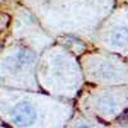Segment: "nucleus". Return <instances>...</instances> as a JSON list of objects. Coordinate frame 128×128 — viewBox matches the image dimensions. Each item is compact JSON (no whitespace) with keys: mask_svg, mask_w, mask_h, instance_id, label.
Segmentation results:
<instances>
[{"mask_svg":"<svg viewBox=\"0 0 128 128\" xmlns=\"http://www.w3.org/2000/svg\"><path fill=\"white\" fill-rule=\"evenodd\" d=\"M80 104L83 114L100 116L110 122L128 109V87L122 84L95 87L83 92Z\"/></svg>","mask_w":128,"mask_h":128,"instance_id":"f257e3e1","label":"nucleus"},{"mask_svg":"<svg viewBox=\"0 0 128 128\" xmlns=\"http://www.w3.org/2000/svg\"><path fill=\"white\" fill-rule=\"evenodd\" d=\"M84 80L100 86L128 83V66L105 51L88 52L81 59Z\"/></svg>","mask_w":128,"mask_h":128,"instance_id":"f03ea898","label":"nucleus"},{"mask_svg":"<svg viewBox=\"0 0 128 128\" xmlns=\"http://www.w3.org/2000/svg\"><path fill=\"white\" fill-rule=\"evenodd\" d=\"M99 42L108 52L128 56V9L115 10L105 20L99 32Z\"/></svg>","mask_w":128,"mask_h":128,"instance_id":"7ed1b4c3","label":"nucleus"},{"mask_svg":"<svg viewBox=\"0 0 128 128\" xmlns=\"http://www.w3.org/2000/svg\"><path fill=\"white\" fill-rule=\"evenodd\" d=\"M38 113L31 101H19L10 110V120L19 127L34 126L37 120Z\"/></svg>","mask_w":128,"mask_h":128,"instance_id":"20e7f679","label":"nucleus"}]
</instances>
